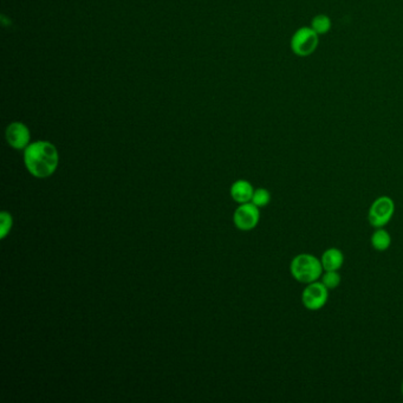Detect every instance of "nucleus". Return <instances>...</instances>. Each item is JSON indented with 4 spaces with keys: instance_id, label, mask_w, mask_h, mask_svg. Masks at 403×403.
<instances>
[{
    "instance_id": "9",
    "label": "nucleus",
    "mask_w": 403,
    "mask_h": 403,
    "mask_svg": "<svg viewBox=\"0 0 403 403\" xmlns=\"http://www.w3.org/2000/svg\"><path fill=\"white\" fill-rule=\"evenodd\" d=\"M254 189L253 186L246 180L235 181L231 187V197L238 204H246L252 200Z\"/></svg>"
},
{
    "instance_id": "1",
    "label": "nucleus",
    "mask_w": 403,
    "mask_h": 403,
    "mask_svg": "<svg viewBox=\"0 0 403 403\" xmlns=\"http://www.w3.org/2000/svg\"><path fill=\"white\" fill-rule=\"evenodd\" d=\"M59 155L57 148L47 141L31 143L24 151V164L34 177L45 179L56 172Z\"/></svg>"
},
{
    "instance_id": "11",
    "label": "nucleus",
    "mask_w": 403,
    "mask_h": 403,
    "mask_svg": "<svg viewBox=\"0 0 403 403\" xmlns=\"http://www.w3.org/2000/svg\"><path fill=\"white\" fill-rule=\"evenodd\" d=\"M310 28L318 36L328 34L330 29H331V19L327 14H317L311 21Z\"/></svg>"
},
{
    "instance_id": "12",
    "label": "nucleus",
    "mask_w": 403,
    "mask_h": 403,
    "mask_svg": "<svg viewBox=\"0 0 403 403\" xmlns=\"http://www.w3.org/2000/svg\"><path fill=\"white\" fill-rule=\"evenodd\" d=\"M319 281H322L329 290H334L340 286L342 277L338 271H324Z\"/></svg>"
},
{
    "instance_id": "2",
    "label": "nucleus",
    "mask_w": 403,
    "mask_h": 403,
    "mask_svg": "<svg viewBox=\"0 0 403 403\" xmlns=\"http://www.w3.org/2000/svg\"><path fill=\"white\" fill-rule=\"evenodd\" d=\"M324 269L322 261L310 253H299L290 263V273L294 281L310 284L320 279Z\"/></svg>"
},
{
    "instance_id": "8",
    "label": "nucleus",
    "mask_w": 403,
    "mask_h": 403,
    "mask_svg": "<svg viewBox=\"0 0 403 403\" xmlns=\"http://www.w3.org/2000/svg\"><path fill=\"white\" fill-rule=\"evenodd\" d=\"M345 253L340 248H330L320 257L324 271H340L345 264Z\"/></svg>"
},
{
    "instance_id": "7",
    "label": "nucleus",
    "mask_w": 403,
    "mask_h": 403,
    "mask_svg": "<svg viewBox=\"0 0 403 403\" xmlns=\"http://www.w3.org/2000/svg\"><path fill=\"white\" fill-rule=\"evenodd\" d=\"M6 141L9 143L11 147L14 149H25L30 144V135L29 128L21 122H13L6 128Z\"/></svg>"
},
{
    "instance_id": "4",
    "label": "nucleus",
    "mask_w": 403,
    "mask_h": 403,
    "mask_svg": "<svg viewBox=\"0 0 403 403\" xmlns=\"http://www.w3.org/2000/svg\"><path fill=\"white\" fill-rule=\"evenodd\" d=\"M318 44V34L307 26L297 30L291 38V49L299 57L312 55Z\"/></svg>"
},
{
    "instance_id": "10",
    "label": "nucleus",
    "mask_w": 403,
    "mask_h": 403,
    "mask_svg": "<svg viewBox=\"0 0 403 403\" xmlns=\"http://www.w3.org/2000/svg\"><path fill=\"white\" fill-rule=\"evenodd\" d=\"M370 244L378 252H384L391 248V235L384 227L376 228V231L370 237Z\"/></svg>"
},
{
    "instance_id": "13",
    "label": "nucleus",
    "mask_w": 403,
    "mask_h": 403,
    "mask_svg": "<svg viewBox=\"0 0 403 403\" xmlns=\"http://www.w3.org/2000/svg\"><path fill=\"white\" fill-rule=\"evenodd\" d=\"M270 202H271V193H270L268 189H254V193H253L252 200H251V202L254 204L257 207H259V208L266 207L268 205H269Z\"/></svg>"
},
{
    "instance_id": "5",
    "label": "nucleus",
    "mask_w": 403,
    "mask_h": 403,
    "mask_svg": "<svg viewBox=\"0 0 403 403\" xmlns=\"http://www.w3.org/2000/svg\"><path fill=\"white\" fill-rule=\"evenodd\" d=\"M329 289L320 281L307 284L302 292V303L309 311L323 309L329 301Z\"/></svg>"
},
{
    "instance_id": "15",
    "label": "nucleus",
    "mask_w": 403,
    "mask_h": 403,
    "mask_svg": "<svg viewBox=\"0 0 403 403\" xmlns=\"http://www.w3.org/2000/svg\"><path fill=\"white\" fill-rule=\"evenodd\" d=\"M401 391H402V395H403V381H402V386H401Z\"/></svg>"
},
{
    "instance_id": "14",
    "label": "nucleus",
    "mask_w": 403,
    "mask_h": 403,
    "mask_svg": "<svg viewBox=\"0 0 403 403\" xmlns=\"http://www.w3.org/2000/svg\"><path fill=\"white\" fill-rule=\"evenodd\" d=\"M13 225V219L8 212L0 213V238L4 239L6 235H9Z\"/></svg>"
},
{
    "instance_id": "3",
    "label": "nucleus",
    "mask_w": 403,
    "mask_h": 403,
    "mask_svg": "<svg viewBox=\"0 0 403 403\" xmlns=\"http://www.w3.org/2000/svg\"><path fill=\"white\" fill-rule=\"evenodd\" d=\"M395 215V202L391 197L382 195L378 197L370 205L368 210V221L370 226L374 228L386 227L391 223V219Z\"/></svg>"
},
{
    "instance_id": "6",
    "label": "nucleus",
    "mask_w": 403,
    "mask_h": 403,
    "mask_svg": "<svg viewBox=\"0 0 403 403\" xmlns=\"http://www.w3.org/2000/svg\"><path fill=\"white\" fill-rule=\"evenodd\" d=\"M261 220L259 207H257L252 202L240 204V206L235 210L233 215V221L235 226L241 231H251Z\"/></svg>"
}]
</instances>
